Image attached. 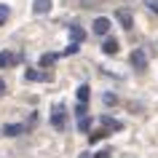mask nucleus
Wrapping results in <instances>:
<instances>
[{"mask_svg": "<svg viewBox=\"0 0 158 158\" xmlns=\"http://www.w3.org/2000/svg\"><path fill=\"white\" fill-rule=\"evenodd\" d=\"M110 156V150H102V153H97V158H107Z\"/></svg>", "mask_w": 158, "mask_h": 158, "instance_id": "6ab92c4d", "label": "nucleus"}, {"mask_svg": "<svg viewBox=\"0 0 158 158\" xmlns=\"http://www.w3.org/2000/svg\"><path fill=\"white\" fill-rule=\"evenodd\" d=\"M3 89H6V81H3V78H0V91H3Z\"/></svg>", "mask_w": 158, "mask_h": 158, "instance_id": "aec40b11", "label": "nucleus"}, {"mask_svg": "<svg viewBox=\"0 0 158 158\" xmlns=\"http://www.w3.org/2000/svg\"><path fill=\"white\" fill-rule=\"evenodd\" d=\"M129 62H131V67H134V70H139V73L148 67V56H145V51H142V48H134L131 56H129Z\"/></svg>", "mask_w": 158, "mask_h": 158, "instance_id": "f03ea898", "label": "nucleus"}, {"mask_svg": "<svg viewBox=\"0 0 158 158\" xmlns=\"http://www.w3.org/2000/svg\"><path fill=\"white\" fill-rule=\"evenodd\" d=\"M78 158H91V156H89V153H81V156H78Z\"/></svg>", "mask_w": 158, "mask_h": 158, "instance_id": "412c9836", "label": "nucleus"}, {"mask_svg": "<svg viewBox=\"0 0 158 158\" xmlns=\"http://www.w3.org/2000/svg\"><path fill=\"white\" fill-rule=\"evenodd\" d=\"M89 102V86H78V105H86Z\"/></svg>", "mask_w": 158, "mask_h": 158, "instance_id": "9b49d317", "label": "nucleus"}, {"mask_svg": "<svg viewBox=\"0 0 158 158\" xmlns=\"http://www.w3.org/2000/svg\"><path fill=\"white\" fill-rule=\"evenodd\" d=\"M8 16H11V8H8V6H3V3H0V24H3V22H6Z\"/></svg>", "mask_w": 158, "mask_h": 158, "instance_id": "dca6fc26", "label": "nucleus"}, {"mask_svg": "<svg viewBox=\"0 0 158 158\" xmlns=\"http://www.w3.org/2000/svg\"><path fill=\"white\" fill-rule=\"evenodd\" d=\"M54 62H56V54H43V56H40V64H43V67L54 64Z\"/></svg>", "mask_w": 158, "mask_h": 158, "instance_id": "4468645a", "label": "nucleus"}, {"mask_svg": "<svg viewBox=\"0 0 158 158\" xmlns=\"http://www.w3.org/2000/svg\"><path fill=\"white\" fill-rule=\"evenodd\" d=\"M64 105H62V102H59V105H54V110H51V126H54V129H59V131H62V129H64Z\"/></svg>", "mask_w": 158, "mask_h": 158, "instance_id": "f257e3e1", "label": "nucleus"}, {"mask_svg": "<svg viewBox=\"0 0 158 158\" xmlns=\"http://www.w3.org/2000/svg\"><path fill=\"white\" fill-rule=\"evenodd\" d=\"M145 8H148L150 14H156V16H158V0H145Z\"/></svg>", "mask_w": 158, "mask_h": 158, "instance_id": "2eb2a0df", "label": "nucleus"}, {"mask_svg": "<svg viewBox=\"0 0 158 158\" xmlns=\"http://www.w3.org/2000/svg\"><path fill=\"white\" fill-rule=\"evenodd\" d=\"M102 102H105V105H107V107H113V105H118V97H115V94H102Z\"/></svg>", "mask_w": 158, "mask_h": 158, "instance_id": "ddd939ff", "label": "nucleus"}, {"mask_svg": "<svg viewBox=\"0 0 158 158\" xmlns=\"http://www.w3.org/2000/svg\"><path fill=\"white\" fill-rule=\"evenodd\" d=\"M89 126H91V121H89V118H78V129H81V131H89Z\"/></svg>", "mask_w": 158, "mask_h": 158, "instance_id": "f3484780", "label": "nucleus"}, {"mask_svg": "<svg viewBox=\"0 0 158 158\" xmlns=\"http://www.w3.org/2000/svg\"><path fill=\"white\" fill-rule=\"evenodd\" d=\"M102 129H105V131H121L123 123L115 121V118H110V115H102Z\"/></svg>", "mask_w": 158, "mask_h": 158, "instance_id": "423d86ee", "label": "nucleus"}, {"mask_svg": "<svg viewBox=\"0 0 158 158\" xmlns=\"http://www.w3.org/2000/svg\"><path fill=\"white\" fill-rule=\"evenodd\" d=\"M14 62H16V56H14V54L0 51V67H8V64H14Z\"/></svg>", "mask_w": 158, "mask_h": 158, "instance_id": "9d476101", "label": "nucleus"}, {"mask_svg": "<svg viewBox=\"0 0 158 158\" xmlns=\"http://www.w3.org/2000/svg\"><path fill=\"white\" fill-rule=\"evenodd\" d=\"M51 6H54V0H32V14L43 16V14H48Z\"/></svg>", "mask_w": 158, "mask_h": 158, "instance_id": "39448f33", "label": "nucleus"}, {"mask_svg": "<svg viewBox=\"0 0 158 158\" xmlns=\"http://www.w3.org/2000/svg\"><path fill=\"white\" fill-rule=\"evenodd\" d=\"M115 19L121 22L123 30H131V27H134V16H131V11H126V8H118L115 11Z\"/></svg>", "mask_w": 158, "mask_h": 158, "instance_id": "20e7f679", "label": "nucleus"}, {"mask_svg": "<svg viewBox=\"0 0 158 158\" xmlns=\"http://www.w3.org/2000/svg\"><path fill=\"white\" fill-rule=\"evenodd\" d=\"M110 27H113V24H110L107 16H97V19L91 22V32H94V35H107Z\"/></svg>", "mask_w": 158, "mask_h": 158, "instance_id": "7ed1b4c3", "label": "nucleus"}, {"mask_svg": "<svg viewBox=\"0 0 158 158\" xmlns=\"http://www.w3.org/2000/svg\"><path fill=\"white\" fill-rule=\"evenodd\" d=\"M64 54H78V43H70V46H67V51Z\"/></svg>", "mask_w": 158, "mask_h": 158, "instance_id": "a211bd4d", "label": "nucleus"}, {"mask_svg": "<svg viewBox=\"0 0 158 158\" xmlns=\"http://www.w3.org/2000/svg\"><path fill=\"white\" fill-rule=\"evenodd\" d=\"M70 38H73V43H81L83 40V30L81 27H70Z\"/></svg>", "mask_w": 158, "mask_h": 158, "instance_id": "f8f14e48", "label": "nucleus"}, {"mask_svg": "<svg viewBox=\"0 0 158 158\" xmlns=\"http://www.w3.org/2000/svg\"><path fill=\"white\" fill-rule=\"evenodd\" d=\"M22 131H24V126H22V123H8V126H3V134H6V137H19Z\"/></svg>", "mask_w": 158, "mask_h": 158, "instance_id": "0eeeda50", "label": "nucleus"}, {"mask_svg": "<svg viewBox=\"0 0 158 158\" xmlns=\"http://www.w3.org/2000/svg\"><path fill=\"white\" fill-rule=\"evenodd\" d=\"M24 81H51V73H35V70H27Z\"/></svg>", "mask_w": 158, "mask_h": 158, "instance_id": "1a4fd4ad", "label": "nucleus"}, {"mask_svg": "<svg viewBox=\"0 0 158 158\" xmlns=\"http://www.w3.org/2000/svg\"><path fill=\"white\" fill-rule=\"evenodd\" d=\"M102 51H105L107 56H113V54H118V40H115V38H107V40L102 43Z\"/></svg>", "mask_w": 158, "mask_h": 158, "instance_id": "6e6552de", "label": "nucleus"}]
</instances>
